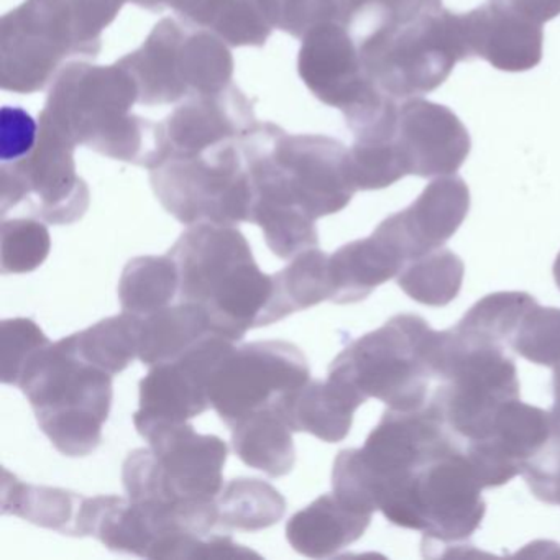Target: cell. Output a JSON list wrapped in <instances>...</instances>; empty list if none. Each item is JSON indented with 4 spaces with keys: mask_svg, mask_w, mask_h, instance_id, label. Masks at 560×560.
Returning a JSON list of instances; mask_svg holds the SVG:
<instances>
[{
    "mask_svg": "<svg viewBox=\"0 0 560 560\" xmlns=\"http://www.w3.org/2000/svg\"><path fill=\"white\" fill-rule=\"evenodd\" d=\"M360 58L370 80L398 101L422 97L470 61L460 14L442 0H380L352 15Z\"/></svg>",
    "mask_w": 560,
    "mask_h": 560,
    "instance_id": "cell-1",
    "label": "cell"
},
{
    "mask_svg": "<svg viewBox=\"0 0 560 560\" xmlns=\"http://www.w3.org/2000/svg\"><path fill=\"white\" fill-rule=\"evenodd\" d=\"M179 273V300L205 307L211 332L238 342L268 326L273 275L255 264L247 238L234 225H191L168 252Z\"/></svg>",
    "mask_w": 560,
    "mask_h": 560,
    "instance_id": "cell-2",
    "label": "cell"
},
{
    "mask_svg": "<svg viewBox=\"0 0 560 560\" xmlns=\"http://www.w3.org/2000/svg\"><path fill=\"white\" fill-rule=\"evenodd\" d=\"M113 378L81 357L73 334L38 350L18 386L55 448L67 457H86L103 442V425L113 406Z\"/></svg>",
    "mask_w": 560,
    "mask_h": 560,
    "instance_id": "cell-3",
    "label": "cell"
},
{
    "mask_svg": "<svg viewBox=\"0 0 560 560\" xmlns=\"http://www.w3.org/2000/svg\"><path fill=\"white\" fill-rule=\"evenodd\" d=\"M457 447L431 399L411 411L388 408L362 448H347L337 455L334 493L349 506L373 514L392 485Z\"/></svg>",
    "mask_w": 560,
    "mask_h": 560,
    "instance_id": "cell-4",
    "label": "cell"
},
{
    "mask_svg": "<svg viewBox=\"0 0 560 560\" xmlns=\"http://www.w3.org/2000/svg\"><path fill=\"white\" fill-rule=\"evenodd\" d=\"M425 359L444 385L431 401L452 434L474 442L490 438L501 406L520 398V380L503 347L470 339L452 329L432 330Z\"/></svg>",
    "mask_w": 560,
    "mask_h": 560,
    "instance_id": "cell-5",
    "label": "cell"
},
{
    "mask_svg": "<svg viewBox=\"0 0 560 560\" xmlns=\"http://www.w3.org/2000/svg\"><path fill=\"white\" fill-rule=\"evenodd\" d=\"M431 330L422 317L398 314L350 343L329 366L327 378L342 383L363 402L376 398L399 411L422 408L432 380L425 360Z\"/></svg>",
    "mask_w": 560,
    "mask_h": 560,
    "instance_id": "cell-6",
    "label": "cell"
},
{
    "mask_svg": "<svg viewBox=\"0 0 560 560\" xmlns=\"http://www.w3.org/2000/svg\"><path fill=\"white\" fill-rule=\"evenodd\" d=\"M306 357L284 340L232 346L209 378V402L232 428L235 422L296 392L310 382Z\"/></svg>",
    "mask_w": 560,
    "mask_h": 560,
    "instance_id": "cell-7",
    "label": "cell"
},
{
    "mask_svg": "<svg viewBox=\"0 0 560 560\" xmlns=\"http://www.w3.org/2000/svg\"><path fill=\"white\" fill-rule=\"evenodd\" d=\"M480 481L460 447L435 458L409 481L416 530L424 533L422 547L468 539L483 521Z\"/></svg>",
    "mask_w": 560,
    "mask_h": 560,
    "instance_id": "cell-8",
    "label": "cell"
},
{
    "mask_svg": "<svg viewBox=\"0 0 560 560\" xmlns=\"http://www.w3.org/2000/svg\"><path fill=\"white\" fill-rule=\"evenodd\" d=\"M153 454L155 501L166 504L215 501L229 447L218 435L198 434L188 422L143 431Z\"/></svg>",
    "mask_w": 560,
    "mask_h": 560,
    "instance_id": "cell-9",
    "label": "cell"
},
{
    "mask_svg": "<svg viewBox=\"0 0 560 560\" xmlns=\"http://www.w3.org/2000/svg\"><path fill=\"white\" fill-rule=\"evenodd\" d=\"M231 160L224 156L218 162L160 170L153 175L156 196L183 224L235 225L250 221L254 186Z\"/></svg>",
    "mask_w": 560,
    "mask_h": 560,
    "instance_id": "cell-10",
    "label": "cell"
},
{
    "mask_svg": "<svg viewBox=\"0 0 560 560\" xmlns=\"http://www.w3.org/2000/svg\"><path fill=\"white\" fill-rule=\"evenodd\" d=\"M234 342L209 334L172 362L150 366L140 382L139 411L133 415L137 432L156 424H183L211 406L209 378L219 360Z\"/></svg>",
    "mask_w": 560,
    "mask_h": 560,
    "instance_id": "cell-11",
    "label": "cell"
},
{
    "mask_svg": "<svg viewBox=\"0 0 560 560\" xmlns=\"http://www.w3.org/2000/svg\"><path fill=\"white\" fill-rule=\"evenodd\" d=\"M395 140L406 173L419 178L455 175L471 150L462 120L448 107L422 97L399 103Z\"/></svg>",
    "mask_w": 560,
    "mask_h": 560,
    "instance_id": "cell-12",
    "label": "cell"
},
{
    "mask_svg": "<svg viewBox=\"0 0 560 560\" xmlns=\"http://www.w3.org/2000/svg\"><path fill=\"white\" fill-rule=\"evenodd\" d=\"M470 60L481 58L504 73H524L542 61V25L524 18L508 0H490L460 14Z\"/></svg>",
    "mask_w": 560,
    "mask_h": 560,
    "instance_id": "cell-13",
    "label": "cell"
},
{
    "mask_svg": "<svg viewBox=\"0 0 560 560\" xmlns=\"http://www.w3.org/2000/svg\"><path fill=\"white\" fill-rule=\"evenodd\" d=\"M470 189L455 175L438 176L405 211L382 222L409 261L444 247L464 224Z\"/></svg>",
    "mask_w": 560,
    "mask_h": 560,
    "instance_id": "cell-14",
    "label": "cell"
},
{
    "mask_svg": "<svg viewBox=\"0 0 560 560\" xmlns=\"http://www.w3.org/2000/svg\"><path fill=\"white\" fill-rule=\"evenodd\" d=\"M408 265L398 245L376 229L369 238L350 242L329 257L330 283L336 304L369 298L380 284L393 280Z\"/></svg>",
    "mask_w": 560,
    "mask_h": 560,
    "instance_id": "cell-15",
    "label": "cell"
},
{
    "mask_svg": "<svg viewBox=\"0 0 560 560\" xmlns=\"http://www.w3.org/2000/svg\"><path fill=\"white\" fill-rule=\"evenodd\" d=\"M370 521L372 514L349 506L336 493H327L291 516L287 539L296 552L326 559L359 540Z\"/></svg>",
    "mask_w": 560,
    "mask_h": 560,
    "instance_id": "cell-16",
    "label": "cell"
},
{
    "mask_svg": "<svg viewBox=\"0 0 560 560\" xmlns=\"http://www.w3.org/2000/svg\"><path fill=\"white\" fill-rule=\"evenodd\" d=\"M278 402L293 432H307L329 444L349 435L353 415L363 405L352 389L330 378L310 380Z\"/></svg>",
    "mask_w": 560,
    "mask_h": 560,
    "instance_id": "cell-17",
    "label": "cell"
},
{
    "mask_svg": "<svg viewBox=\"0 0 560 560\" xmlns=\"http://www.w3.org/2000/svg\"><path fill=\"white\" fill-rule=\"evenodd\" d=\"M231 429L235 454L245 465L273 478L293 470V429L280 402L241 419Z\"/></svg>",
    "mask_w": 560,
    "mask_h": 560,
    "instance_id": "cell-18",
    "label": "cell"
},
{
    "mask_svg": "<svg viewBox=\"0 0 560 560\" xmlns=\"http://www.w3.org/2000/svg\"><path fill=\"white\" fill-rule=\"evenodd\" d=\"M211 332L205 307L195 303L166 306L140 317L139 360L145 365L172 362Z\"/></svg>",
    "mask_w": 560,
    "mask_h": 560,
    "instance_id": "cell-19",
    "label": "cell"
},
{
    "mask_svg": "<svg viewBox=\"0 0 560 560\" xmlns=\"http://www.w3.org/2000/svg\"><path fill=\"white\" fill-rule=\"evenodd\" d=\"M83 503L84 497L73 491L24 483L8 468L2 470V514L78 537V517Z\"/></svg>",
    "mask_w": 560,
    "mask_h": 560,
    "instance_id": "cell-20",
    "label": "cell"
},
{
    "mask_svg": "<svg viewBox=\"0 0 560 560\" xmlns=\"http://www.w3.org/2000/svg\"><path fill=\"white\" fill-rule=\"evenodd\" d=\"M273 280L275 294L268 311V326L332 298L329 255L317 250V247L296 255L287 268L273 275Z\"/></svg>",
    "mask_w": 560,
    "mask_h": 560,
    "instance_id": "cell-21",
    "label": "cell"
},
{
    "mask_svg": "<svg viewBox=\"0 0 560 560\" xmlns=\"http://www.w3.org/2000/svg\"><path fill=\"white\" fill-rule=\"evenodd\" d=\"M179 293V273L175 260L165 257H139L124 268L119 300L124 313L150 316L170 306Z\"/></svg>",
    "mask_w": 560,
    "mask_h": 560,
    "instance_id": "cell-22",
    "label": "cell"
},
{
    "mask_svg": "<svg viewBox=\"0 0 560 560\" xmlns=\"http://www.w3.org/2000/svg\"><path fill=\"white\" fill-rule=\"evenodd\" d=\"M219 523L229 529H268L287 513L283 494L258 478H235L222 488L218 500Z\"/></svg>",
    "mask_w": 560,
    "mask_h": 560,
    "instance_id": "cell-23",
    "label": "cell"
},
{
    "mask_svg": "<svg viewBox=\"0 0 560 560\" xmlns=\"http://www.w3.org/2000/svg\"><path fill=\"white\" fill-rule=\"evenodd\" d=\"M464 277V261L454 252L441 247L409 261L398 275V284L411 300L442 307L458 296Z\"/></svg>",
    "mask_w": 560,
    "mask_h": 560,
    "instance_id": "cell-24",
    "label": "cell"
},
{
    "mask_svg": "<svg viewBox=\"0 0 560 560\" xmlns=\"http://www.w3.org/2000/svg\"><path fill=\"white\" fill-rule=\"evenodd\" d=\"M556 431L552 415L520 401V398L501 406L494 419L491 441L513 460L517 467L523 465L549 441Z\"/></svg>",
    "mask_w": 560,
    "mask_h": 560,
    "instance_id": "cell-25",
    "label": "cell"
},
{
    "mask_svg": "<svg viewBox=\"0 0 560 560\" xmlns=\"http://www.w3.org/2000/svg\"><path fill=\"white\" fill-rule=\"evenodd\" d=\"M139 324L140 317L129 313L101 320L74 334L78 352L110 375H119L139 357Z\"/></svg>",
    "mask_w": 560,
    "mask_h": 560,
    "instance_id": "cell-26",
    "label": "cell"
},
{
    "mask_svg": "<svg viewBox=\"0 0 560 560\" xmlns=\"http://www.w3.org/2000/svg\"><path fill=\"white\" fill-rule=\"evenodd\" d=\"M534 304L536 300L530 294L520 291L488 294L455 327L478 342L506 349L511 346L524 314Z\"/></svg>",
    "mask_w": 560,
    "mask_h": 560,
    "instance_id": "cell-27",
    "label": "cell"
},
{
    "mask_svg": "<svg viewBox=\"0 0 560 560\" xmlns=\"http://www.w3.org/2000/svg\"><path fill=\"white\" fill-rule=\"evenodd\" d=\"M51 250L47 228L34 219L2 222V273H32L45 264Z\"/></svg>",
    "mask_w": 560,
    "mask_h": 560,
    "instance_id": "cell-28",
    "label": "cell"
},
{
    "mask_svg": "<svg viewBox=\"0 0 560 560\" xmlns=\"http://www.w3.org/2000/svg\"><path fill=\"white\" fill-rule=\"evenodd\" d=\"M510 347L527 362L544 366H559L560 310L534 304L524 314Z\"/></svg>",
    "mask_w": 560,
    "mask_h": 560,
    "instance_id": "cell-29",
    "label": "cell"
},
{
    "mask_svg": "<svg viewBox=\"0 0 560 560\" xmlns=\"http://www.w3.org/2000/svg\"><path fill=\"white\" fill-rule=\"evenodd\" d=\"M50 343L44 330L32 319L2 320L0 324V380L5 385H19L28 360Z\"/></svg>",
    "mask_w": 560,
    "mask_h": 560,
    "instance_id": "cell-30",
    "label": "cell"
},
{
    "mask_svg": "<svg viewBox=\"0 0 560 560\" xmlns=\"http://www.w3.org/2000/svg\"><path fill=\"white\" fill-rule=\"evenodd\" d=\"M521 475L537 500L560 504V431L556 428L549 441L523 465Z\"/></svg>",
    "mask_w": 560,
    "mask_h": 560,
    "instance_id": "cell-31",
    "label": "cell"
},
{
    "mask_svg": "<svg viewBox=\"0 0 560 560\" xmlns=\"http://www.w3.org/2000/svg\"><path fill=\"white\" fill-rule=\"evenodd\" d=\"M35 132L37 126L27 113L5 107L2 110V160L12 162L27 155L34 149Z\"/></svg>",
    "mask_w": 560,
    "mask_h": 560,
    "instance_id": "cell-32",
    "label": "cell"
},
{
    "mask_svg": "<svg viewBox=\"0 0 560 560\" xmlns=\"http://www.w3.org/2000/svg\"><path fill=\"white\" fill-rule=\"evenodd\" d=\"M524 18L544 25L560 15V0H508Z\"/></svg>",
    "mask_w": 560,
    "mask_h": 560,
    "instance_id": "cell-33",
    "label": "cell"
},
{
    "mask_svg": "<svg viewBox=\"0 0 560 560\" xmlns=\"http://www.w3.org/2000/svg\"><path fill=\"white\" fill-rule=\"evenodd\" d=\"M553 408L552 412V419L553 424H556V428L560 431V365L556 366V370H553Z\"/></svg>",
    "mask_w": 560,
    "mask_h": 560,
    "instance_id": "cell-34",
    "label": "cell"
},
{
    "mask_svg": "<svg viewBox=\"0 0 560 560\" xmlns=\"http://www.w3.org/2000/svg\"><path fill=\"white\" fill-rule=\"evenodd\" d=\"M553 277H556V283L560 290V254L557 255L556 264H553Z\"/></svg>",
    "mask_w": 560,
    "mask_h": 560,
    "instance_id": "cell-35",
    "label": "cell"
}]
</instances>
